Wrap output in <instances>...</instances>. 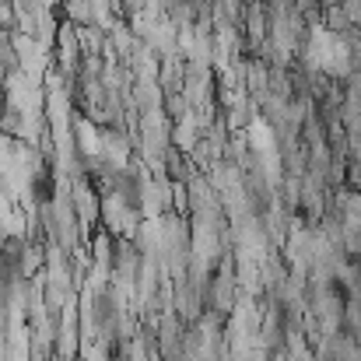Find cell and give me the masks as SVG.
I'll use <instances>...</instances> for the list:
<instances>
[{"label":"cell","instance_id":"6da1fadb","mask_svg":"<svg viewBox=\"0 0 361 361\" xmlns=\"http://www.w3.org/2000/svg\"><path fill=\"white\" fill-rule=\"evenodd\" d=\"M309 56L319 71H344L348 67V46L341 35L326 32V28H316L312 32V46H309Z\"/></svg>","mask_w":361,"mask_h":361}]
</instances>
